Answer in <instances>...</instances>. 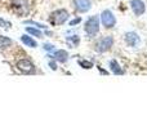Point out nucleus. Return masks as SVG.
Wrapping results in <instances>:
<instances>
[{
    "label": "nucleus",
    "mask_w": 147,
    "mask_h": 129,
    "mask_svg": "<svg viewBox=\"0 0 147 129\" xmlns=\"http://www.w3.org/2000/svg\"><path fill=\"white\" fill-rule=\"evenodd\" d=\"M48 57L49 59H56L57 62H61V63H65V62H67V59H69V52L65 51V49H54L53 51V54H49L48 53Z\"/></svg>",
    "instance_id": "obj_9"
},
{
    "label": "nucleus",
    "mask_w": 147,
    "mask_h": 129,
    "mask_svg": "<svg viewBox=\"0 0 147 129\" xmlns=\"http://www.w3.org/2000/svg\"><path fill=\"white\" fill-rule=\"evenodd\" d=\"M66 41L70 45V48H76V47L80 44V36L78 34H74V35L66 36Z\"/></svg>",
    "instance_id": "obj_14"
},
{
    "label": "nucleus",
    "mask_w": 147,
    "mask_h": 129,
    "mask_svg": "<svg viewBox=\"0 0 147 129\" xmlns=\"http://www.w3.org/2000/svg\"><path fill=\"white\" fill-rule=\"evenodd\" d=\"M21 41H22L26 47H30V48H36V47H38V43H36L35 39L30 35H26V34H23V35L21 36Z\"/></svg>",
    "instance_id": "obj_12"
},
{
    "label": "nucleus",
    "mask_w": 147,
    "mask_h": 129,
    "mask_svg": "<svg viewBox=\"0 0 147 129\" xmlns=\"http://www.w3.org/2000/svg\"><path fill=\"white\" fill-rule=\"evenodd\" d=\"M72 4L79 13H86L92 9V0H72Z\"/></svg>",
    "instance_id": "obj_8"
},
{
    "label": "nucleus",
    "mask_w": 147,
    "mask_h": 129,
    "mask_svg": "<svg viewBox=\"0 0 147 129\" xmlns=\"http://www.w3.org/2000/svg\"><path fill=\"white\" fill-rule=\"evenodd\" d=\"M114 47V38L111 35L101 38L96 44H94V51L98 53H106Z\"/></svg>",
    "instance_id": "obj_4"
},
{
    "label": "nucleus",
    "mask_w": 147,
    "mask_h": 129,
    "mask_svg": "<svg viewBox=\"0 0 147 129\" xmlns=\"http://www.w3.org/2000/svg\"><path fill=\"white\" fill-rule=\"evenodd\" d=\"M69 18H70L69 10L65 9V8H59L57 10H53L49 14V22L53 26H62L69 21Z\"/></svg>",
    "instance_id": "obj_2"
},
{
    "label": "nucleus",
    "mask_w": 147,
    "mask_h": 129,
    "mask_svg": "<svg viewBox=\"0 0 147 129\" xmlns=\"http://www.w3.org/2000/svg\"><path fill=\"white\" fill-rule=\"evenodd\" d=\"M99 21H101L102 26H103L105 28H107V30L114 28L115 26H116V17H115V14L112 13V10H110V9H105L103 12L99 14Z\"/></svg>",
    "instance_id": "obj_3"
},
{
    "label": "nucleus",
    "mask_w": 147,
    "mask_h": 129,
    "mask_svg": "<svg viewBox=\"0 0 147 129\" xmlns=\"http://www.w3.org/2000/svg\"><path fill=\"white\" fill-rule=\"evenodd\" d=\"M16 67L21 71V72L26 74V75H30V74H35L36 72V67L30 59L27 58H22V59H18L16 62Z\"/></svg>",
    "instance_id": "obj_6"
},
{
    "label": "nucleus",
    "mask_w": 147,
    "mask_h": 129,
    "mask_svg": "<svg viewBox=\"0 0 147 129\" xmlns=\"http://www.w3.org/2000/svg\"><path fill=\"white\" fill-rule=\"evenodd\" d=\"M124 40H125V44L128 47H132V48H137L141 43V38L137 32L134 31H129V32L125 34L124 36Z\"/></svg>",
    "instance_id": "obj_7"
},
{
    "label": "nucleus",
    "mask_w": 147,
    "mask_h": 129,
    "mask_svg": "<svg viewBox=\"0 0 147 129\" xmlns=\"http://www.w3.org/2000/svg\"><path fill=\"white\" fill-rule=\"evenodd\" d=\"M49 67H51L53 71L57 70V61L56 59H51V61H49Z\"/></svg>",
    "instance_id": "obj_21"
},
{
    "label": "nucleus",
    "mask_w": 147,
    "mask_h": 129,
    "mask_svg": "<svg viewBox=\"0 0 147 129\" xmlns=\"http://www.w3.org/2000/svg\"><path fill=\"white\" fill-rule=\"evenodd\" d=\"M80 22H81V17H76V18H74L72 21H70V23H69V25H70V26H72V27H74V26L79 25V23H80Z\"/></svg>",
    "instance_id": "obj_20"
},
{
    "label": "nucleus",
    "mask_w": 147,
    "mask_h": 129,
    "mask_svg": "<svg viewBox=\"0 0 147 129\" xmlns=\"http://www.w3.org/2000/svg\"><path fill=\"white\" fill-rule=\"evenodd\" d=\"M99 26H101V21H99V16L94 14L90 16L84 23V31L89 38H94L97 34L99 32Z\"/></svg>",
    "instance_id": "obj_1"
},
{
    "label": "nucleus",
    "mask_w": 147,
    "mask_h": 129,
    "mask_svg": "<svg viewBox=\"0 0 147 129\" xmlns=\"http://www.w3.org/2000/svg\"><path fill=\"white\" fill-rule=\"evenodd\" d=\"M130 9L137 17L142 16L146 12V4L143 0H130Z\"/></svg>",
    "instance_id": "obj_10"
},
{
    "label": "nucleus",
    "mask_w": 147,
    "mask_h": 129,
    "mask_svg": "<svg viewBox=\"0 0 147 129\" xmlns=\"http://www.w3.org/2000/svg\"><path fill=\"white\" fill-rule=\"evenodd\" d=\"M78 63H79L80 67L85 68V70H90V68H93V62L88 61V59H79Z\"/></svg>",
    "instance_id": "obj_17"
},
{
    "label": "nucleus",
    "mask_w": 147,
    "mask_h": 129,
    "mask_svg": "<svg viewBox=\"0 0 147 129\" xmlns=\"http://www.w3.org/2000/svg\"><path fill=\"white\" fill-rule=\"evenodd\" d=\"M43 49L47 52V53H51V52H53L54 49H56V47H54L53 44H51V43H44L43 44Z\"/></svg>",
    "instance_id": "obj_18"
},
{
    "label": "nucleus",
    "mask_w": 147,
    "mask_h": 129,
    "mask_svg": "<svg viewBox=\"0 0 147 129\" xmlns=\"http://www.w3.org/2000/svg\"><path fill=\"white\" fill-rule=\"evenodd\" d=\"M13 44V40L9 39L8 36H3L0 35V49H4V48H8Z\"/></svg>",
    "instance_id": "obj_15"
},
{
    "label": "nucleus",
    "mask_w": 147,
    "mask_h": 129,
    "mask_svg": "<svg viewBox=\"0 0 147 129\" xmlns=\"http://www.w3.org/2000/svg\"><path fill=\"white\" fill-rule=\"evenodd\" d=\"M23 23H25V25H31V26H34V27L40 28V30H48V26L43 25V23H40V22H36V21H32V20L25 21Z\"/></svg>",
    "instance_id": "obj_16"
},
{
    "label": "nucleus",
    "mask_w": 147,
    "mask_h": 129,
    "mask_svg": "<svg viewBox=\"0 0 147 129\" xmlns=\"http://www.w3.org/2000/svg\"><path fill=\"white\" fill-rule=\"evenodd\" d=\"M109 67L114 75H124V70L121 68V66L119 65V62L116 59H111L109 62Z\"/></svg>",
    "instance_id": "obj_11"
},
{
    "label": "nucleus",
    "mask_w": 147,
    "mask_h": 129,
    "mask_svg": "<svg viewBox=\"0 0 147 129\" xmlns=\"http://www.w3.org/2000/svg\"><path fill=\"white\" fill-rule=\"evenodd\" d=\"M10 7H12L13 12H14L18 17H25V16H27L28 10H30L27 0H12Z\"/></svg>",
    "instance_id": "obj_5"
},
{
    "label": "nucleus",
    "mask_w": 147,
    "mask_h": 129,
    "mask_svg": "<svg viewBox=\"0 0 147 129\" xmlns=\"http://www.w3.org/2000/svg\"><path fill=\"white\" fill-rule=\"evenodd\" d=\"M25 30H26V32L27 34H30V35H32V36H36V38H39V39L44 38L43 31H41L40 28H38V27H34V26H26Z\"/></svg>",
    "instance_id": "obj_13"
},
{
    "label": "nucleus",
    "mask_w": 147,
    "mask_h": 129,
    "mask_svg": "<svg viewBox=\"0 0 147 129\" xmlns=\"http://www.w3.org/2000/svg\"><path fill=\"white\" fill-rule=\"evenodd\" d=\"M10 26H12V23H10L9 21H7V20H4V18L0 17V27H7V28H9Z\"/></svg>",
    "instance_id": "obj_19"
},
{
    "label": "nucleus",
    "mask_w": 147,
    "mask_h": 129,
    "mask_svg": "<svg viewBox=\"0 0 147 129\" xmlns=\"http://www.w3.org/2000/svg\"><path fill=\"white\" fill-rule=\"evenodd\" d=\"M97 68H98V71H99V72H101V74H102V75H109V71L103 70V68H102V67H101V66H98V67H97Z\"/></svg>",
    "instance_id": "obj_22"
}]
</instances>
